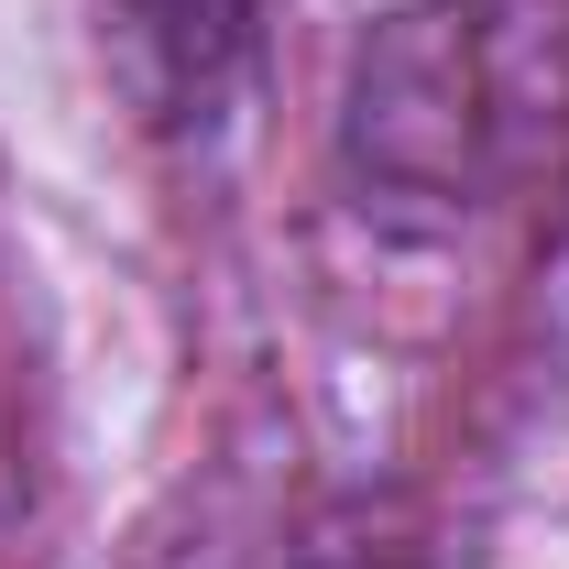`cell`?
Listing matches in <instances>:
<instances>
[{"mask_svg":"<svg viewBox=\"0 0 569 569\" xmlns=\"http://www.w3.org/2000/svg\"><path fill=\"white\" fill-rule=\"evenodd\" d=\"M471 33L460 11H395L351 67V187L395 230H449L471 209Z\"/></svg>","mask_w":569,"mask_h":569,"instance_id":"1","label":"cell"},{"mask_svg":"<svg viewBox=\"0 0 569 569\" xmlns=\"http://www.w3.org/2000/svg\"><path fill=\"white\" fill-rule=\"evenodd\" d=\"M121 22H132V56L176 121L209 110L230 56H241V0H121Z\"/></svg>","mask_w":569,"mask_h":569,"instance_id":"2","label":"cell"}]
</instances>
